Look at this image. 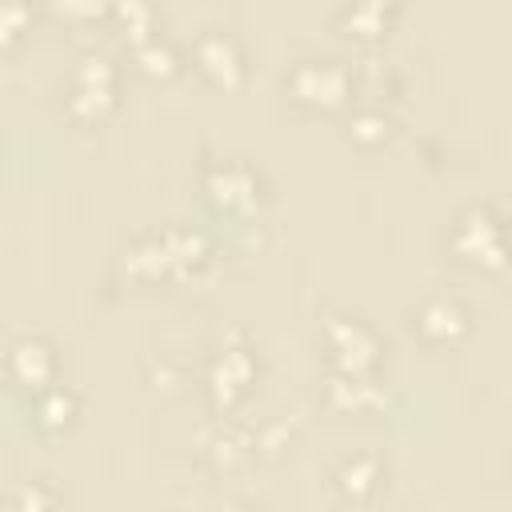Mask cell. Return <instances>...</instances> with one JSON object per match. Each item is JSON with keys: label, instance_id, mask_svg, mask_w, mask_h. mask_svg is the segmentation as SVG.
I'll return each mask as SVG.
<instances>
[{"label": "cell", "instance_id": "6da1fadb", "mask_svg": "<svg viewBox=\"0 0 512 512\" xmlns=\"http://www.w3.org/2000/svg\"><path fill=\"white\" fill-rule=\"evenodd\" d=\"M204 252H208V244H204L200 232L168 228V232H160V236H148V240L132 244L128 256H124V268L136 272V276L156 280V276H168V272H188V268H196V264L204 260Z\"/></svg>", "mask_w": 512, "mask_h": 512}, {"label": "cell", "instance_id": "7a4b0ae2", "mask_svg": "<svg viewBox=\"0 0 512 512\" xmlns=\"http://www.w3.org/2000/svg\"><path fill=\"white\" fill-rule=\"evenodd\" d=\"M348 88H352V76L336 60H300L288 72V96L304 108H320V112L340 108L348 100Z\"/></svg>", "mask_w": 512, "mask_h": 512}, {"label": "cell", "instance_id": "3957f363", "mask_svg": "<svg viewBox=\"0 0 512 512\" xmlns=\"http://www.w3.org/2000/svg\"><path fill=\"white\" fill-rule=\"evenodd\" d=\"M328 344L336 352V368L348 376H368V368L376 364V336L352 320V316H328Z\"/></svg>", "mask_w": 512, "mask_h": 512}, {"label": "cell", "instance_id": "277c9868", "mask_svg": "<svg viewBox=\"0 0 512 512\" xmlns=\"http://www.w3.org/2000/svg\"><path fill=\"white\" fill-rule=\"evenodd\" d=\"M116 100V72L104 56H88L76 68V96H72V112L84 120H96L100 112H108Z\"/></svg>", "mask_w": 512, "mask_h": 512}, {"label": "cell", "instance_id": "5b68a950", "mask_svg": "<svg viewBox=\"0 0 512 512\" xmlns=\"http://www.w3.org/2000/svg\"><path fill=\"white\" fill-rule=\"evenodd\" d=\"M196 68L216 88H240V80H244V56H240L236 40L224 32H204L196 40Z\"/></svg>", "mask_w": 512, "mask_h": 512}, {"label": "cell", "instance_id": "8992f818", "mask_svg": "<svg viewBox=\"0 0 512 512\" xmlns=\"http://www.w3.org/2000/svg\"><path fill=\"white\" fill-rule=\"evenodd\" d=\"M12 384L28 388V392H44L52 380H56V352L52 344L44 340H16L8 348V360H4Z\"/></svg>", "mask_w": 512, "mask_h": 512}, {"label": "cell", "instance_id": "52a82bcc", "mask_svg": "<svg viewBox=\"0 0 512 512\" xmlns=\"http://www.w3.org/2000/svg\"><path fill=\"white\" fill-rule=\"evenodd\" d=\"M204 192L212 196V204L228 212H252L260 200V180L244 164H220L204 176Z\"/></svg>", "mask_w": 512, "mask_h": 512}, {"label": "cell", "instance_id": "ba28073f", "mask_svg": "<svg viewBox=\"0 0 512 512\" xmlns=\"http://www.w3.org/2000/svg\"><path fill=\"white\" fill-rule=\"evenodd\" d=\"M452 244H456V252L464 256V260H484V264H500V224L492 220V212L488 208H472L460 224H456V232H452Z\"/></svg>", "mask_w": 512, "mask_h": 512}, {"label": "cell", "instance_id": "9c48e42d", "mask_svg": "<svg viewBox=\"0 0 512 512\" xmlns=\"http://www.w3.org/2000/svg\"><path fill=\"white\" fill-rule=\"evenodd\" d=\"M416 332L424 336V340H432V344H452L456 336H464V328H468V312L456 304V300H448V296H432V300H424L420 308H416Z\"/></svg>", "mask_w": 512, "mask_h": 512}, {"label": "cell", "instance_id": "30bf717a", "mask_svg": "<svg viewBox=\"0 0 512 512\" xmlns=\"http://www.w3.org/2000/svg\"><path fill=\"white\" fill-rule=\"evenodd\" d=\"M252 372H256V360L248 348H224L208 368V384H212L216 404H232L252 384Z\"/></svg>", "mask_w": 512, "mask_h": 512}, {"label": "cell", "instance_id": "8fae6325", "mask_svg": "<svg viewBox=\"0 0 512 512\" xmlns=\"http://www.w3.org/2000/svg\"><path fill=\"white\" fill-rule=\"evenodd\" d=\"M380 484V460H372V456H356V460H348L340 472H336V488L348 496V500H368L372 496V488Z\"/></svg>", "mask_w": 512, "mask_h": 512}, {"label": "cell", "instance_id": "7c38bea8", "mask_svg": "<svg viewBox=\"0 0 512 512\" xmlns=\"http://www.w3.org/2000/svg\"><path fill=\"white\" fill-rule=\"evenodd\" d=\"M72 416H76V396H72V392H64V388H44V392H40V404H36L40 428L60 432V428L72 424Z\"/></svg>", "mask_w": 512, "mask_h": 512}, {"label": "cell", "instance_id": "4fadbf2b", "mask_svg": "<svg viewBox=\"0 0 512 512\" xmlns=\"http://www.w3.org/2000/svg\"><path fill=\"white\" fill-rule=\"evenodd\" d=\"M328 396H332L336 408H372V404H380V392H372V384L364 376H348V372H340L332 380Z\"/></svg>", "mask_w": 512, "mask_h": 512}, {"label": "cell", "instance_id": "5bb4252c", "mask_svg": "<svg viewBox=\"0 0 512 512\" xmlns=\"http://www.w3.org/2000/svg\"><path fill=\"white\" fill-rule=\"evenodd\" d=\"M136 64H140L148 76H172V72H176V52H172V44L148 36V40L136 44Z\"/></svg>", "mask_w": 512, "mask_h": 512}, {"label": "cell", "instance_id": "9a60e30c", "mask_svg": "<svg viewBox=\"0 0 512 512\" xmlns=\"http://www.w3.org/2000/svg\"><path fill=\"white\" fill-rule=\"evenodd\" d=\"M384 4L376 0H356L348 12H344V28L356 32V36H380L384 32Z\"/></svg>", "mask_w": 512, "mask_h": 512}, {"label": "cell", "instance_id": "2e32d148", "mask_svg": "<svg viewBox=\"0 0 512 512\" xmlns=\"http://www.w3.org/2000/svg\"><path fill=\"white\" fill-rule=\"evenodd\" d=\"M28 20H32L28 0H0V48L16 44L28 32Z\"/></svg>", "mask_w": 512, "mask_h": 512}, {"label": "cell", "instance_id": "e0dca14e", "mask_svg": "<svg viewBox=\"0 0 512 512\" xmlns=\"http://www.w3.org/2000/svg\"><path fill=\"white\" fill-rule=\"evenodd\" d=\"M120 24L132 32V40H148V28H152V4L148 0H112Z\"/></svg>", "mask_w": 512, "mask_h": 512}, {"label": "cell", "instance_id": "ac0fdd59", "mask_svg": "<svg viewBox=\"0 0 512 512\" xmlns=\"http://www.w3.org/2000/svg\"><path fill=\"white\" fill-rule=\"evenodd\" d=\"M384 132H388L384 116H376V112H360V116H352V140H360V144H376V140H384Z\"/></svg>", "mask_w": 512, "mask_h": 512}, {"label": "cell", "instance_id": "d6986e66", "mask_svg": "<svg viewBox=\"0 0 512 512\" xmlns=\"http://www.w3.org/2000/svg\"><path fill=\"white\" fill-rule=\"evenodd\" d=\"M60 16H76V20H92L104 12V0H48Z\"/></svg>", "mask_w": 512, "mask_h": 512}, {"label": "cell", "instance_id": "ffe728a7", "mask_svg": "<svg viewBox=\"0 0 512 512\" xmlns=\"http://www.w3.org/2000/svg\"><path fill=\"white\" fill-rule=\"evenodd\" d=\"M376 4H384V8H388V4H392V0H376Z\"/></svg>", "mask_w": 512, "mask_h": 512}]
</instances>
